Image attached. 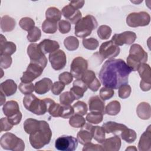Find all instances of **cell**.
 Returning a JSON list of instances; mask_svg holds the SVG:
<instances>
[{
    "label": "cell",
    "mask_w": 151,
    "mask_h": 151,
    "mask_svg": "<svg viewBox=\"0 0 151 151\" xmlns=\"http://www.w3.org/2000/svg\"><path fill=\"white\" fill-rule=\"evenodd\" d=\"M102 127L104 129L106 133H112L116 136H120L122 132L127 127L121 123H118L115 122L109 121L103 123Z\"/></svg>",
    "instance_id": "cell-20"
},
{
    "label": "cell",
    "mask_w": 151,
    "mask_h": 151,
    "mask_svg": "<svg viewBox=\"0 0 151 151\" xmlns=\"http://www.w3.org/2000/svg\"><path fill=\"white\" fill-rule=\"evenodd\" d=\"M82 42L84 48L89 50H95L99 47V41L97 40L93 37L84 38Z\"/></svg>",
    "instance_id": "cell-45"
},
{
    "label": "cell",
    "mask_w": 151,
    "mask_h": 151,
    "mask_svg": "<svg viewBox=\"0 0 151 151\" xmlns=\"http://www.w3.org/2000/svg\"><path fill=\"white\" fill-rule=\"evenodd\" d=\"M63 109V106L58 103H56L53 100L48 98V106L47 112L54 117L61 116V113Z\"/></svg>",
    "instance_id": "cell-32"
},
{
    "label": "cell",
    "mask_w": 151,
    "mask_h": 151,
    "mask_svg": "<svg viewBox=\"0 0 151 151\" xmlns=\"http://www.w3.org/2000/svg\"><path fill=\"white\" fill-rule=\"evenodd\" d=\"M120 48L111 40L103 42L99 48V54L101 60L111 59L117 57L120 53Z\"/></svg>",
    "instance_id": "cell-10"
},
{
    "label": "cell",
    "mask_w": 151,
    "mask_h": 151,
    "mask_svg": "<svg viewBox=\"0 0 151 151\" xmlns=\"http://www.w3.org/2000/svg\"><path fill=\"white\" fill-rule=\"evenodd\" d=\"M18 88L19 91L25 95L32 94V93L35 91V86L32 83H24L21 82L19 84Z\"/></svg>",
    "instance_id": "cell-46"
},
{
    "label": "cell",
    "mask_w": 151,
    "mask_h": 151,
    "mask_svg": "<svg viewBox=\"0 0 151 151\" xmlns=\"http://www.w3.org/2000/svg\"><path fill=\"white\" fill-rule=\"evenodd\" d=\"M111 28L106 25L100 26L97 29V35L101 40H107L111 34Z\"/></svg>",
    "instance_id": "cell-42"
},
{
    "label": "cell",
    "mask_w": 151,
    "mask_h": 151,
    "mask_svg": "<svg viewBox=\"0 0 151 151\" xmlns=\"http://www.w3.org/2000/svg\"><path fill=\"white\" fill-rule=\"evenodd\" d=\"M105 130L101 126H96L93 127V137L97 142L102 143L105 140Z\"/></svg>",
    "instance_id": "cell-37"
},
{
    "label": "cell",
    "mask_w": 151,
    "mask_h": 151,
    "mask_svg": "<svg viewBox=\"0 0 151 151\" xmlns=\"http://www.w3.org/2000/svg\"><path fill=\"white\" fill-rule=\"evenodd\" d=\"M141 81L140 83V87L143 91H147L151 88V74L150 67L146 63L141 64L137 70Z\"/></svg>",
    "instance_id": "cell-11"
},
{
    "label": "cell",
    "mask_w": 151,
    "mask_h": 151,
    "mask_svg": "<svg viewBox=\"0 0 151 151\" xmlns=\"http://www.w3.org/2000/svg\"><path fill=\"white\" fill-rule=\"evenodd\" d=\"M114 94V91L112 88L103 87L100 90V97L103 101L111 99L113 97Z\"/></svg>",
    "instance_id": "cell-49"
},
{
    "label": "cell",
    "mask_w": 151,
    "mask_h": 151,
    "mask_svg": "<svg viewBox=\"0 0 151 151\" xmlns=\"http://www.w3.org/2000/svg\"><path fill=\"white\" fill-rule=\"evenodd\" d=\"M150 21V15L145 11L130 13L126 18L127 25L133 28L148 25Z\"/></svg>",
    "instance_id": "cell-8"
},
{
    "label": "cell",
    "mask_w": 151,
    "mask_h": 151,
    "mask_svg": "<svg viewBox=\"0 0 151 151\" xmlns=\"http://www.w3.org/2000/svg\"><path fill=\"white\" fill-rule=\"evenodd\" d=\"M2 111L6 117H11L20 111L18 103L15 100L6 102L3 106Z\"/></svg>",
    "instance_id": "cell-28"
},
{
    "label": "cell",
    "mask_w": 151,
    "mask_h": 151,
    "mask_svg": "<svg viewBox=\"0 0 151 151\" xmlns=\"http://www.w3.org/2000/svg\"><path fill=\"white\" fill-rule=\"evenodd\" d=\"M46 19L57 22L61 18V12L57 8L51 6L48 8L45 12Z\"/></svg>",
    "instance_id": "cell-33"
},
{
    "label": "cell",
    "mask_w": 151,
    "mask_h": 151,
    "mask_svg": "<svg viewBox=\"0 0 151 151\" xmlns=\"http://www.w3.org/2000/svg\"><path fill=\"white\" fill-rule=\"evenodd\" d=\"M85 1H70L69 3V5H71L74 8L78 9L81 8L84 4Z\"/></svg>",
    "instance_id": "cell-58"
},
{
    "label": "cell",
    "mask_w": 151,
    "mask_h": 151,
    "mask_svg": "<svg viewBox=\"0 0 151 151\" xmlns=\"http://www.w3.org/2000/svg\"><path fill=\"white\" fill-rule=\"evenodd\" d=\"M52 82L49 78H43L35 84V92L38 94H44L51 88Z\"/></svg>",
    "instance_id": "cell-26"
},
{
    "label": "cell",
    "mask_w": 151,
    "mask_h": 151,
    "mask_svg": "<svg viewBox=\"0 0 151 151\" xmlns=\"http://www.w3.org/2000/svg\"><path fill=\"white\" fill-rule=\"evenodd\" d=\"M0 90L6 96L14 94L17 90V85L12 79H7L1 84Z\"/></svg>",
    "instance_id": "cell-27"
},
{
    "label": "cell",
    "mask_w": 151,
    "mask_h": 151,
    "mask_svg": "<svg viewBox=\"0 0 151 151\" xmlns=\"http://www.w3.org/2000/svg\"><path fill=\"white\" fill-rule=\"evenodd\" d=\"M40 126V120L32 118L26 119L24 123V129L27 134H31L38 130Z\"/></svg>",
    "instance_id": "cell-31"
},
{
    "label": "cell",
    "mask_w": 151,
    "mask_h": 151,
    "mask_svg": "<svg viewBox=\"0 0 151 151\" xmlns=\"http://www.w3.org/2000/svg\"><path fill=\"white\" fill-rule=\"evenodd\" d=\"M121 109V105L119 101L113 100L110 102L105 108V113L108 115L116 116L118 114Z\"/></svg>",
    "instance_id": "cell-34"
},
{
    "label": "cell",
    "mask_w": 151,
    "mask_h": 151,
    "mask_svg": "<svg viewBox=\"0 0 151 151\" xmlns=\"http://www.w3.org/2000/svg\"><path fill=\"white\" fill-rule=\"evenodd\" d=\"M15 20L8 16L4 15L1 19V28L2 32H11L15 27Z\"/></svg>",
    "instance_id": "cell-30"
},
{
    "label": "cell",
    "mask_w": 151,
    "mask_h": 151,
    "mask_svg": "<svg viewBox=\"0 0 151 151\" xmlns=\"http://www.w3.org/2000/svg\"><path fill=\"white\" fill-rule=\"evenodd\" d=\"M63 106V109L61 113V117L64 119L70 118L74 114V110L73 107L71 105Z\"/></svg>",
    "instance_id": "cell-50"
},
{
    "label": "cell",
    "mask_w": 151,
    "mask_h": 151,
    "mask_svg": "<svg viewBox=\"0 0 151 151\" xmlns=\"http://www.w3.org/2000/svg\"><path fill=\"white\" fill-rule=\"evenodd\" d=\"M38 45L44 54L55 52L60 48V45L57 41L49 39H45L42 40Z\"/></svg>",
    "instance_id": "cell-25"
},
{
    "label": "cell",
    "mask_w": 151,
    "mask_h": 151,
    "mask_svg": "<svg viewBox=\"0 0 151 151\" xmlns=\"http://www.w3.org/2000/svg\"><path fill=\"white\" fill-rule=\"evenodd\" d=\"M23 104L25 108L36 115H43L47 112L48 98L40 99L34 94L25 95L23 99Z\"/></svg>",
    "instance_id": "cell-3"
},
{
    "label": "cell",
    "mask_w": 151,
    "mask_h": 151,
    "mask_svg": "<svg viewBox=\"0 0 151 151\" xmlns=\"http://www.w3.org/2000/svg\"><path fill=\"white\" fill-rule=\"evenodd\" d=\"M73 87L70 88V93L73 95L75 100H78L83 97L84 93L87 90V85L83 81L81 78L76 79L73 84Z\"/></svg>",
    "instance_id": "cell-19"
},
{
    "label": "cell",
    "mask_w": 151,
    "mask_h": 151,
    "mask_svg": "<svg viewBox=\"0 0 151 151\" xmlns=\"http://www.w3.org/2000/svg\"><path fill=\"white\" fill-rule=\"evenodd\" d=\"M44 69L37 64L30 63L26 71L23 72L22 76L20 78L21 82L24 83H31L41 75Z\"/></svg>",
    "instance_id": "cell-13"
},
{
    "label": "cell",
    "mask_w": 151,
    "mask_h": 151,
    "mask_svg": "<svg viewBox=\"0 0 151 151\" xmlns=\"http://www.w3.org/2000/svg\"><path fill=\"white\" fill-rule=\"evenodd\" d=\"M131 69L122 59H109L104 62L99 73V79L104 87L117 89L128 83Z\"/></svg>",
    "instance_id": "cell-1"
},
{
    "label": "cell",
    "mask_w": 151,
    "mask_h": 151,
    "mask_svg": "<svg viewBox=\"0 0 151 151\" xmlns=\"http://www.w3.org/2000/svg\"><path fill=\"white\" fill-rule=\"evenodd\" d=\"M87 68V60L81 57H77L72 61L70 66V73L75 78L79 79L81 78Z\"/></svg>",
    "instance_id": "cell-12"
},
{
    "label": "cell",
    "mask_w": 151,
    "mask_h": 151,
    "mask_svg": "<svg viewBox=\"0 0 151 151\" xmlns=\"http://www.w3.org/2000/svg\"><path fill=\"white\" fill-rule=\"evenodd\" d=\"M147 61V54L139 44H132L130 48L129 54L126 58L127 65L132 71L137 70L139 65Z\"/></svg>",
    "instance_id": "cell-4"
},
{
    "label": "cell",
    "mask_w": 151,
    "mask_h": 151,
    "mask_svg": "<svg viewBox=\"0 0 151 151\" xmlns=\"http://www.w3.org/2000/svg\"><path fill=\"white\" fill-rule=\"evenodd\" d=\"M52 68L55 70H61L64 68L67 63V57L65 52L61 50L50 53L48 56Z\"/></svg>",
    "instance_id": "cell-14"
},
{
    "label": "cell",
    "mask_w": 151,
    "mask_h": 151,
    "mask_svg": "<svg viewBox=\"0 0 151 151\" xmlns=\"http://www.w3.org/2000/svg\"><path fill=\"white\" fill-rule=\"evenodd\" d=\"M126 150H137V148L134 146H130L126 149Z\"/></svg>",
    "instance_id": "cell-60"
},
{
    "label": "cell",
    "mask_w": 151,
    "mask_h": 151,
    "mask_svg": "<svg viewBox=\"0 0 151 151\" xmlns=\"http://www.w3.org/2000/svg\"><path fill=\"white\" fill-rule=\"evenodd\" d=\"M13 127V125L9 122L7 117L1 119V132L9 131Z\"/></svg>",
    "instance_id": "cell-56"
},
{
    "label": "cell",
    "mask_w": 151,
    "mask_h": 151,
    "mask_svg": "<svg viewBox=\"0 0 151 151\" xmlns=\"http://www.w3.org/2000/svg\"><path fill=\"white\" fill-rule=\"evenodd\" d=\"M74 110V114H78L80 116H84L85 115L87 112V104L82 101H78L73 106Z\"/></svg>",
    "instance_id": "cell-43"
},
{
    "label": "cell",
    "mask_w": 151,
    "mask_h": 151,
    "mask_svg": "<svg viewBox=\"0 0 151 151\" xmlns=\"http://www.w3.org/2000/svg\"><path fill=\"white\" fill-rule=\"evenodd\" d=\"M64 45L68 51H74L79 46V41L76 37L69 36L64 39Z\"/></svg>",
    "instance_id": "cell-35"
},
{
    "label": "cell",
    "mask_w": 151,
    "mask_h": 151,
    "mask_svg": "<svg viewBox=\"0 0 151 151\" xmlns=\"http://www.w3.org/2000/svg\"><path fill=\"white\" fill-rule=\"evenodd\" d=\"M41 37V31L40 29L35 27L33 29L28 32L27 36V40L31 42H34L38 41Z\"/></svg>",
    "instance_id": "cell-44"
},
{
    "label": "cell",
    "mask_w": 151,
    "mask_h": 151,
    "mask_svg": "<svg viewBox=\"0 0 151 151\" xmlns=\"http://www.w3.org/2000/svg\"><path fill=\"white\" fill-rule=\"evenodd\" d=\"M43 32L46 34H54L57 30V22L45 19L41 25Z\"/></svg>",
    "instance_id": "cell-38"
},
{
    "label": "cell",
    "mask_w": 151,
    "mask_h": 151,
    "mask_svg": "<svg viewBox=\"0 0 151 151\" xmlns=\"http://www.w3.org/2000/svg\"><path fill=\"white\" fill-rule=\"evenodd\" d=\"M138 149L140 151H149L151 149V130L149 125L146 131L141 135L139 143Z\"/></svg>",
    "instance_id": "cell-21"
},
{
    "label": "cell",
    "mask_w": 151,
    "mask_h": 151,
    "mask_svg": "<svg viewBox=\"0 0 151 151\" xmlns=\"http://www.w3.org/2000/svg\"><path fill=\"white\" fill-rule=\"evenodd\" d=\"M98 25L96 18L91 15H87L82 18L74 27L75 35L80 38H86L90 35Z\"/></svg>",
    "instance_id": "cell-5"
},
{
    "label": "cell",
    "mask_w": 151,
    "mask_h": 151,
    "mask_svg": "<svg viewBox=\"0 0 151 151\" xmlns=\"http://www.w3.org/2000/svg\"><path fill=\"white\" fill-rule=\"evenodd\" d=\"M103 114L100 112L91 111L86 116V120L90 123L99 124L103 120Z\"/></svg>",
    "instance_id": "cell-41"
},
{
    "label": "cell",
    "mask_w": 151,
    "mask_h": 151,
    "mask_svg": "<svg viewBox=\"0 0 151 151\" xmlns=\"http://www.w3.org/2000/svg\"><path fill=\"white\" fill-rule=\"evenodd\" d=\"M62 14L73 24H76L81 19V12L80 10L67 5L62 9Z\"/></svg>",
    "instance_id": "cell-18"
},
{
    "label": "cell",
    "mask_w": 151,
    "mask_h": 151,
    "mask_svg": "<svg viewBox=\"0 0 151 151\" xmlns=\"http://www.w3.org/2000/svg\"><path fill=\"white\" fill-rule=\"evenodd\" d=\"M120 137L127 143H130L134 142L136 140L137 134L134 130L127 127L120 134Z\"/></svg>",
    "instance_id": "cell-36"
},
{
    "label": "cell",
    "mask_w": 151,
    "mask_h": 151,
    "mask_svg": "<svg viewBox=\"0 0 151 151\" xmlns=\"http://www.w3.org/2000/svg\"><path fill=\"white\" fill-rule=\"evenodd\" d=\"M74 100L75 99L70 91H65L62 93L60 96V102L61 105L63 106L70 105V104L72 103Z\"/></svg>",
    "instance_id": "cell-48"
},
{
    "label": "cell",
    "mask_w": 151,
    "mask_h": 151,
    "mask_svg": "<svg viewBox=\"0 0 151 151\" xmlns=\"http://www.w3.org/2000/svg\"><path fill=\"white\" fill-rule=\"evenodd\" d=\"M93 126L91 124L86 123L81 127L77 134V139L80 144L85 145L91 141L93 136Z\"/></svg>",
    "instance_id": "cell-17"
},
{
    "label": "cell",
    "mask_w": 151,
    "mask_h": 151,
    "mask_svg": "<svg viewBox=\"0 0 151 151\" xmlns=\"http://www.w3.org/2000/svg\"><path fill=\"white\" fill-rule=\"evenodd\" d=\"M81 79L93 91H97L101 86V83L96 78L95 73L92 70H86L83 74Z\"/></svg>",
    "instance_id": "cell-16"
},
{
    "label": "cell",
    "mask_w": 151,
    "mask_h": 151,
    "mask_svg": "<svg viewBox=\"0 0 151 151\" xmlns=\"http://www.w3.org/2000/svg\"><path fill=\"white\" fill-rule=\"evenodd\" d=\"M1 106H2L4 103H5V94L2 92L1 91Z\"/></svg>",
    "instance_id": "cell-59"
},
{
    "label": "cell",
    "mask_w": 151,
    "mask_h": 151,
    "mask_svg": "<svg viewBox=\"0 0 151 151\" xmlns=\"http://www.w3.org/2000/svg\"><path fill=\"white\" fill-rule=\"evenodd\" d=\"M65 84L61 81H55L54 82L51 87V92L54 95H59L64 89Z\"/></svg>",
    "instance_id": "cell-53"
},
{
    "label": "cell",
    "mask_w": 151,
    "mask_h": 151,
    "mask_svg": "<svg viewBox=\"0 0 151 151\" xmlns=\"http://www.w3.org/2000/svg\"><path fill=\"white\" fill-rule=\"evenodd\" d=\"M78 146V140L71 136H62L55 142V148L61 151H74Z\"/></svg>",
    "instance_id": "cell-9"
},
{
    "label": "cell",
    "mask_w": 151,
    "mask_h": 151,
    "mask_svg": "<svg viewBox=\"0 0 151 151\" xmlns=\"http://www.w3.org/2000/svg\"><path fill=\"white\" fill-rule=\"evenodd\" d=\"M132 92V88L130 85L128 84H125L122 85L118 90V94L119 97L121 99H124L128 98Z\"/></svg>",
    "instance_id": "cell-47"
},
{
    "label": "cell",
    "mask_w": 151,
    "mask_h": 151,
    "mask_svg": "<svg viewBox=\"0 0 151 151\" xmlns=\"http://www.w3.org/2000/svg\"><path fill=\"white\" fill-rule=\"evenodd\" d=\"M88 106L90 111L100 112L103 114H106L104 101L98 96H92L90 98Z\"/></svg>",
    "instance_id": "cell-22"
},
{
    "label": "cell",
    "mask_w": 151,
    "mask_h": 151,
    "mask_svg": "<svg viewBox=\"0 0 151 151\" xmlns=\"http://www.w3.org/2000/svg\"><path fill=\"white\" fill-rule=\"evenodd\" d=\"M58 79L60 81L64 83L65 85H68L73 81V76L71 73L65 71L59 75Z\"/></svg>",
    "instance_id": "cell-54"
},
{
    "label": "cell",
    "mask_w": 151,
    "mask_h": 151,
    "mask_svg": "<svg viewBox=\"0 0 151 151\" xmlns=\"http://www.w3.org/2000/svg\"><path fill=\"white\" fill-rule=\"evenodd\" d=\"M71 23L66 20H60L58 22V29L61 34H67L71 30Z\"/></svg>",
    "instance_id": "cell-51"
},
{
    "label": "cell",
    "mask_w": 151,
    "mask_h": 151,
    "mask_svg": "<svg viewBox=\"0 0 151 151\" xmlns=\"http://www.w3.org/2000/svg\"><path fill=\"white\" fill-rule=\"evenodd\" d=\"M0 145L4 149L8 150L23 151L25 149L24 141L9 132H7L1 136Z\"/></svg>",
    "instance_id": "cell-6"
},
{
    "label": "cell",
    "mask_w": 151,
    "mask_h": 151,
    "mask_svg": "<svg viewBox=\"0 0 151 151\" xmlns=\"http://www.w3.org/2000/svg\"><path fill=\"white\" fill-rule=\"evenodd\" d=\"M136 113L139 118L143 120H148L150 118V105L146 102H142L136 108Z\"/></svg>",
    "instance_id": "cell-29"
},
{
    "label": "cell",
    "mask_w": 151,
    "mask_h": 151,
    "mask_svg": "<svg viewBox=\"0 0 151 151\" xmlns=\"http://www.w3.org/2000/svg\"><path fill=\"white\" fill-rule=\"evenodd\" d=\"M19 25L22 29L28 32L35 27V22L31 18L24 17L20 19Z\"/></svg>",
    "instance_id": "cell-40"
},
{
    "label": "cell",
    "mask_w": 151,
    "mask_h": 151,
    "mask_svg": "<svg viewBox=\"0 0 151 151\" xmlns=\"http://www.w3.org/2000/svg\"><path fill=\"white\" fill-rule=\"evenodd\" d=\"M12 58L10 55H1L0 66L1 68L6 69L9 68L12 64Z\"/></svg>",
    "instance_id": "cell-52"
},
{
    "label": "cell",
    "mask_w": 151,
    "mask_h": 151,
    "mask_svg": "<svg viewBox=\"0 0 151 151\" xmlns=\"http://www.w3.org/2000/svg\"><path fill=\"white\" fill-rule=\"evenodd\" d=\"M122 142L120 137L115 135L107 138L102 143V147L106 151H117L121 147Z\"/></svg>",
    "instance_id": "cell-23"
},
{
    "label": "cell",
    "mask_w": 151,
    "mask_h": 151,
    "mask_svg": "<svg viewBox=\"0 0 151 151\" xmlns=\"http://www.w3.org/2000/svg\"><path fill=\"white\" fill-rule=\"evenodd\" d=\"M136 39V34L133 31H125L120 34H114L111 38L113 42L117 46L123 44H132Z\"/></svg>",
    "instance_id": "cell-15"
},
{
    "label": "cell",
    "mask_w": 151,
    "mask_h": 151,
    "mask_svg": "<svg viewBox=\"0 0 151 151\" xmlns=\"http://www.w3.org/2000/svg\"><path fill=\"white\" fill-rule=\"evenodd\" d=\"M51 137L52 132L48 123L44 120H40L39 129L30 134L29 140L32 147L40 149L50 143Z\"/></svg>",
    "instance_id": "cell-2"
},
{
    "label": "cell",
    "mask_w": 151,
    "mask_h": 151,
    "mask_svg": "<svg viewBox=\"0 0 151 151\" xmlns=\"http://www.w3.org/2000/svg\"><path fill=\"white\" fill-rule=\"evenodd\" d=\"M27 54L29 57L30 63L37 64L43 68H45L47 64V58L38 44H30L27 48Z\"/></svg>",
    "instance_id": "cell-7"
},
{
    "label": "cell",
    "mask_w": 151,
    "mask_h": 151,
    "mask_svg": "<svg viewBox=\"0 0 151 151\" xmlns=\"http://www.w3.org/2000/svg\"><path fill=\"white\" fill-rule=\"evenodd\" d=\"M22 113L21 111L18 112V113L15 114V115H13L11 117H7L8 120L9 122L13 125H17L19 124L22 119Z\"/></svg>",
    "instance_id": "cell-57"
},
{
    "label": "cell",
    "mask_w": 151,
    "mask_h": 151,
    "mask_svg": "<svg viewBox=\"0 0 151 151\" xmlns=\"http://www.w3.org/2000/svg\"><path fill=\"white\" fill-rule=\"evenodd\" d=\"M86 123V119L80 115L75 114L69 119V124L74 128H81Z\"/></svg>",
    "instance_id": "cell-39"
},
{
    "label": "cell",
    "mask_w": 151,
    "mask_h": 151,
    "mask_svg": "<svg viewBox=\"0 0 151 151\" xmlns=\"http://www.w3.org/2000/svg\"><path fill=\"white\" fill-rule=\"evenodd\" d=\"M84 147L83 148V151H88V150H96V151H99V150H104L102 146L98 145V144H93L92 143L88 142L84 145Z\"/></svg>",
    "instance_id": "cell-55"
},
{
    "label": "cell",
    "mask_w": 151,
    "mask_h": 151,
    "mask_svg": "<svg viewBox=\"0 0 151 151\" xmlns=\"http://www.w3.org/2000/svg\"><path fill=\"white\" fill-rule=\"evenodd\" d=\"M17 50L16 45L11 42L7 41L6 38L1 34V42H0V55H11Z\"/></svg>",
    "instance_id": "cell-24"
}]
</instances>
